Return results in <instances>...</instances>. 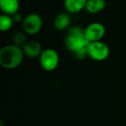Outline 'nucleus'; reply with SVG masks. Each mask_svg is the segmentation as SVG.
<instances>
[{"instance_id": "nucleus-1", "label": "nucleus", "mask_w": 126, "mask_h": 126, "mask_svg": "<svg viewBox=\"0 0 126 126\" xmlns=\"http://www.w3.org/2000/svg\"><path fill=\"white\" fill-rule=\"evenodd\" d=\"M66 48L77 59L87 57V47L90 42L85 35V30L79 25H73L67 30L65 35Z\"/></svg>"}, {"instance_id": "nucleus-2", "label": "nucleus", "mask_w": 126, "mask_h": 126, "mask_svg": "<svg viewBox=\"0 0 126 126\" xmlns=\"http://www.w3.org/2000/svg\"><path fill=\"white\" fill-rule=\"evenodd\" d=\"M23 48L15 44H8L0 50V65L5 69L17 68L24 58Z\"/></svg>"}, {"instance_id": "nucleus-3", "label": "nucleus", "mask_w": 126, "mask_h": 126, "mask_svg": "<svg viewBox=\"0 0 126 126\" xmlns=\"http://www.w3.org/2000/svg\"><path fill=\"white\" fill-rule=\"evenodd\" d=\"M60 56L58 52L54 48L43 49L39 57V63L43 70L47 72H53L59 66Z\"/></svg>"}, {"instance_id": "nucleus-4", "label": "nucleus", "mask_w": 126, "mask_h": 126, "mask_svg": "<svg viewBox=\"0 0 126 126\" xmlns=\"http://www.w3.org/2000/svg\"><path fill=\"white\" fill-rule=\"evenodd\" d=\"M43 26L42 17L35 12H31L23 17V30L28 35H35L42 30Z\"/></svg>"}, {"instance_id": "nucleus-5", "label": "nucleus", "mask_w": 126, "mask_h": 126, "mask_svg": "<svg viewBox=\"0 0 126 126\" xmlns=\"http://www.w3.org/2000/svg\"><path fill=\"white\" fill-rule=\"evenodd\" d=\"M110 55V47L102 41L90 42L87 47V57L95 61H105Z\"/></svg>"}, {"instance_id": "nucleus-6", "label": "nucleus", "mask_w": 126, "mask_h": 126, "mask_svg": "<svg viewBox=\"0 0 126 126\" xmlns=\"http://www.w3.org/2000/svg\"><path fill=\"white\" fill-rule=\"evenodd\" d=\"M85 30V35L89 42L101 41L105 35V27L103 23L94 22L88 24Z\"/></svg>"}, {"instance_id": "nucleus-7", "label": "nucleus", "mask_w": 126, "mask_h": 126, "mask_svg": "<svg viewBox=\"0 0 126 126\" xmlns=\"http://www.w3.org/2000/svg\"><path fill=\"white\" fill-rule=\"evenodd\" d=\"M71 23H72V16L71 14L68 12H61L54 19V27L55 30L59 31H65L67 30L71 27Z\"/></svg>"}, {"instance_id": "nucleus-8", "label": "nucleus", "mask_w": 126, "mask_h": 126, "mask_svg": "<svg viewBox=\"0 0 126 126\" xmlns=\"http://www.w3.org/2000/svg\"><path fill=\"white\" fill-rule=\"evenodd\" d=\"M22 48L24 55L29 58H39L43 51L41 43L35 40L28 41Z\"/></svg>"}, {"instance_id": "nucleus-9", "label": "nucleus", "mask_w": 126, "mask_h": 126, "mask_svg": "<svg viewBox=\"0 0 126 126\" xmlns=\"http://www.w3.org/2000/svg\"><path fill=\"white\" fill-rule=\"evenodd\" d=\"M0 9L3 14L14 16L19 12L20 2L19 0H0Z\"/></svg>"}, {"instance_id": "nucleus-10", "label": "nucleus", "mask_w": 126, "mask_h": 126, "mask_svg": "<svg viewBox=\"0 0 126 126\" xmlns=\"http://www.w3.org/2000/svg\"><path fill=\"white\" fill-rule=\"evenodd\" d=\"M87 0H64V8L71 15L78 14L86 8Z\"/></svg>"}, {"instance_id": "nucleus-11", "label": "nucleus", "mask_w": 126, "mask_h": 126, "mask_svg": "<svg viewBox=\"0 0 126 126\" xmlns=\"http://www.w3.org/2000/svg\"><path fill=\"white\" fill-rule=\"evenodd\" d=\"M105 0H87L85 11L92 15H96L102 12L105 9Z\"/></svg>"}, {"instance_id": "nucleus-12", "label": "nucleus", "mask_w": 126, "mask_h": 126, "mask_svg": "<svg viewBox=\"0 0 126 126\" xmlns=\"http://www.w3.org/2000/svg\"><path fill=\"white\" fill-rule=\"evenodd\" d=\"M14 20L12 16L6 14H2L0 16V30L2 32L9 31L13 26Z\"/></svg>"}, {"instance_id": "nucleus-13", "label": "nucleus", "mask_w": 126, "mask_h": 126, "mask_svg": "<svg viewBox=\"0 0 126 126\" xmlns=\"http://www.w3.org/2000/svg\"><path fill=\"white\" fill-rule=\"evenodd\" d=\"M27 35L24 31H17L14 34V35L12 36V44H15V45L18 46V47H23L24 46V44L26 43L28 41H27Z\"/></svg>"}, {"instance_id": "nucleus-14", "label": "nucleus", "mask_w": 126, "mask_h": 126, "mask_svg": "<svg viewBox=\"0 0 126 126\" xmlns=\"http://www.w3.org/2000/svg\"><path fill=\"white\" fill-rule=\"evenodd\" d=\"M12 18H13V20H14V23H20V22L23 23V16H22V15L20 14L19 12L15 14L14 16H12Z\"/></svg>"}]
</instances>
